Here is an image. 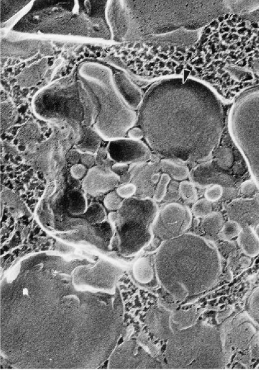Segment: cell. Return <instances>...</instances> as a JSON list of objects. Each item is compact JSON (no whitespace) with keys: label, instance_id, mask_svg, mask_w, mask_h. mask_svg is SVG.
<instances>
[{"label":"cell","instance_id":"1","mask_svg":"<svg viewBox=\"0 0 259 370\" xmlns=\"http://www.w3.org/2000/svg\"><path fill=\"white\" fill-rule=\"evenodd\" d=\"M137 122L157 156L182 162L208 160L220 142L223 109L219 95L191 77L159 80L144 95Z\"/></svg>","mask_w":259,"mask_h":370},{"label":"cell","instance_id":"2","mask_svg":"<svg viewBox=\"0 0 259 370\" xmlns=\"http://www.w3.org/2000/svg\"><path fill=\"white\" fill-rule=\"evenodd\" d=\"M155 269L163 286L176 299L205 291L221 272L219 253L210 241L192 233L164 242L157 252Z\"/></svg>","mask_w":259,"mask_h":370},{"label":"cell","instance_id":"3","mask_svg":"<svg viewBox=\"0 0 259 370\" xmlns=\"http://www.w3.org/2000/svg\"><path fill=\"white\" fill-rule=\"evenodd\" d=\"M225 1H121L123 42H143L180 30H201L226 15Z\"/></svg>","mask_w":259,"mask_h":370},{"label":"cell","instance_id":"4","mask_svg":"<svg viewBox=\"0 0 259 370\" xmlns=\"http://www.w3.org/2000/svg\"><path fill=\"white\" fill-rule=\"evenodd\" d=\"M166 356L175 368H222L227 363L222 333L200 323L172 335Z\"/></svg>","mask_w":259,"mask_h":370},{"label":"cell","instance_id":"5","mask_svg":"<svg viewBox=\"0 0 259 370\" xmlns=\"http://www.w3.org/2000/svg\"><path fill=\"white\" fill-rule=\"evenodd\" d=\"M158 213L155 201L150 198L124 199L117 212L109 214L116 234L119 253L131 257L147 246L153 238L152 227Z\"/></svg>","mask_w":259,"mask_h":370},{"label":"cell","instance_id":"6","mask_svg":"<svg viewBox=\"0 0 259 370\" xmlns=\"http://www.w3.org/2000/svg\"><path fill=\"white\" fill-rule=\"evenodd\" d=\"M40 118L70 131L77 144L84 135V113L78 87L73 84L50 86L39 92L33 102Z\"/></svg>","mask_w":259,"mask_h":370},{"label":"cell","instance_id":"7","mask_svg":"<svg viewBox=\"0 0 259 370\" xmlns=\"http://www.w3.org/2000/svg\"><path fill=\"white\" fill-rule=\"evenodd\" d=\"M229 129L259 187V89L241 96L231 109Z\"/></svg>","mask_w":259,"mask_h":370},{"label":"cell","instance_id":"8","mask_svg":"<svg viewBox=\"0 0 259 370\" xmlns=\"http://www.w3.org/2000/svg\"><path fill=\"white\" fill-rule=\"evenodd\" d=\"M111 80L109 77L102 85L92 88L101 106L93 128L103 139L109 141L123 138L137 120L136 112L124 103Z\"/></svg>","mask_w":259,"mask_h":370},{"label":"cell","instance_id":"9","mask_svg":"<svg viewBox=\"0 0 259 370\" xmlns=\"http://www.w3.org/2000/svg\"><path fill=\"white\" fill-rule=\"evenodd\" d=\"M56 127L48 139L26 151L24 155L26 162L48 177H54L61 170L66 162L67 152L76 144L69 131Z\"/></svg>","mask_w":259,"mask_h":370},{"label":"cell","instance_id":"10","mask_svg":"<svg viewBox=\"0 0 259 370\" xmlns=\"http://www.w3.org/2000/svg\"><path fill=\"white\" fill-rule=\"evenodd\" d=\"M191 214L189 209L178 203H170L158 213L152 231L160 241L165 242L183 234L191 224Z\"/></svg>","mask_w":259,"mask_h":370},{"label":"cell","instance_id":"11","mask_svg":"<svg viewBox=\"0 0 259 370\" xmlns=\"http://www.w3.org/2000/svg\"><path fill=\"white\" fill-rule=\"evenodd\" d=\"M227 333H222L227 362L232 350L245 352L251 355L259 353V333L244 316H239L231 321Z\"/></svg>","mask_w":259,"mask_h":370},{"label":"cell","instance_id":"12","mask_svg":"<svg viewBox=\"0 0 259 370\" xmlns=\"http://www.w3.org/2000/svg\"><path fill=\"white\" fill-rule=\"evenodd\" d=\"M107 150L110 158L117 163L146 162L152 157L151 150L146 144L130 138L110 141Z\"/></svg>","mask_w":259,"mask_h":370},{"label":"cell","instance_id":"13","mask_svg":"<svg viewBox=\"0 0 259 370\" xmlns=\"http://www.w3.org/2000/svg\"><path fill=\"white\" fill-rule=\"evenodd\" d=\"M117 367L122 368H159L160 363L148 353L136 341L129 340L117 351Z\"/></svg>","mask_w":259,"mask_h":370},{"label":"cell","instance_id":"14","mask_svg":"<svg viewBox=\"0 0 259 370\" xmlns=\"http://www.w3.org/2000/svg\"><path fill=\"white\" fill-rule=\"evenodd\" d=\"M120 177L111 168L96 165L90 168L85 177L82 187L91 195L106 192L115 187L120 182Z\"/></svg>","mask_w":259,"mask_h":370},{"label":"cell","instance_id":"15","mask_svg":"<svg viewBox=\"0 0 259 370\" xmlns=\"http://www.w3.org/2000/svg\"><path fill=\"white\" fill-rule=\"evenodd\" d=\"M115 88L124 103L132 110L139 109L144 95L141 90L122 72H118L113 78Z\"/></svg>","mask_w":259,"mask_h":370},{"label":"cell","instance_id":"16","mask_svg":"<svg viewBox=\"0 0 259 370\" xmlns=\"http://www.w3.org/2000/svg\"><path fill=\"white\" fill-rule=\"evenodd\" d=\"M170 312L159 307L150 310L146 317V323L151 332L161 339L170 338L172 335L169 326Z\"/></svg>","mask_w":259,"mask_h":370},{"label":"cell","instance_id":"17","mask_svg":"<svg viewBox=\"0 0 259 370\" xmlns=\"http://www.w3.org/2000/svg\"><path fill=\"white\" fill-rule=\"evenodd\" d=\"M40 138L41 132L39 126L35 122L30 121L20 129L16 138L21 146L25 147V151H28L40 143Z\"/></svg>","mask_w":259,"mask_h":370},{"label":"cell","instance_id":"18","mask_svg":"<svg viewBox=\"0 0 259 370\" xmlns=\"http://www.w3.org/2000/svg\"><path fill=\"white\" fill-rule=\"evenodd\" d=\"M238 236V242L246 255L254 257L259 253V238L252 228H243Z\"/></svg>","mask_w":259,"mask_h":370},{"label":"cell","instance_id":"19","mask_svg":"<svg viewBox=\"0 0 259 370\" xmlns=\"http://www.w3.org/2000/svg\"><path fill=\"white\" fill-rule=\"evenodd\" d=\"M102 138L93 127L84 128V135L82 141L75 146L81 153L96 154L100 147Z\"/></svg>","mask_w":259,"mask_h":370},{"label":"cell","instance_id":"20","mask_svg":"<svg viewBox=\"0 0 259 370\" xmlns=\"http://www.w3.org/2000/svg\"><path fill=\"white\" fill-rule=\"evenodd\" d=\"M133 273L136 280L143 284L150 283L153 278L154 272L150 259L143 257L135 263Z\"/></svg>","mask_w":259,"mask_h":370},{"label":"cell","instance_id":"21","mask_svg":"<svg viewBox=\"0 0 259 370\" xmlns=\"http://www.w3.org/2000/svg\"><path fill=\"white\" fill-rule=\"evenodd\" d=\"M159 162L161 171L176 180H183L189 175V169L185 165L177 163L175 161L165 158Z\"/></svg>","mask_w":259,"mask_h":370},{"label":"cell","instance_id":"22","mask_svg":"<svg viewBox=\"0 0 259 370\" xmlns=\"http://www.w3.org/2000/svg\"><path fill=\"white\" fill-rule=\"evenodd\" d=\"M17 111L12 102L5 101L1 103V133L12 127L17 118Z\"/></svg>","mask_w":259,"mask_h":370},{"label":"cell","instance_id":"23","mask_svg":"<svg viewBox=\"0 0 259 370\" xmlns=\"http://www.w3.org/2000/svg\"><path fill=\"white\" fill-rule=\"evenodd\" d=\"M223 217L219 213H211L204 217L201 223L204 232L214 234L221 231L223 226Z\"/></svg>","mask_w":259,"mask_h":370},{"label":"cell","instance_id":"24","mask_svg":"<svg viewBox=\"0 0 259 370\" xmlns=\"http://www.w3.org/2000/svg\"><path fill=\"white\" fill-rule=\"evenodd\" d=\"M247 309L248 316L252 321L259 327V288L250 296Z\"/></svg>","mask_w":259,"mask_h":370},{"label":"cell","instance_id":"25","mask_svg":"<svg viewBox=\"0 0 259 370\" xmlns=\"http://www.w3.org/2000/svg\"><path fill=\"white\" fill-rule=\"evenodd\" d=\"M180 195L185 200L192 202L197 199V194L194 185L188 181H183L179 184Z\"/></svg>","mask_w":259,"mask_h":370},{"label":"cell","instance_id":"26","mask_svg":"<svg viewBox=\"0 0 259 370\" xmlns=\"http://www.w3.org/2000/svg\"><path fill=\"white\" fill-rule=\"evenodd\" d=\"M170 181V177L166 173L162 174L154 192L153 199L155 201H160L166 194L167 186Z\"/></svg>","mask_w":259,"mask_h":370},{"label":"cell","instance_id":"27","mask_svg":"<svg viewBox=\"0 0 259 370\" xmlns=\"http://www.w3.org/2000/svg\"><path fill=\"white\" fill-rule=\"evenodd\" d=\"M241 230L237 222L229 221L222 227L220 231V236L225 240H230L238 236Z\"/></svg>","mask_w":259,"mask_h":370},{"label":"cell","instance_id":"28","mask_svg":"<svg viewBox=\"0 0 259 370\" xmlns=\"http://www.w3.org/2000/svg\"><path fill=\"white\" fill-rule=\"evenodd\" d=\"M212 207L206 199H200L193 204L192 212L196 217H205L211 213Z\"/></svg>","mask_w":259,"mask_h":370},{"label":"cell","instance_id":"29","mask_svg":"<svg viewBox=\"0 0 259 370\" xmlns=\"http://www.w3.org/2000/svg\"><path fill=\"white\" fill-rule=\"evenodd\" d=\"M95 159L97 166L111 168L114 165L108 155L107 148L100 147L95 154Z\"/></svg>","mask_w":259,"mask_h":370},{"label":"cell","instance_id":"30","mask_svg":"<svg viewBox=\"0 0 259 370\" xmlns=\"http://www.w3.org/2000/svg\"><path fill=\"white\" fill-rule=\"evenodd\" d=\"M116 192L112 191L107 195L104 199V204L110 210H118L121 206L123 200Z\"/></svg>","mask_w":259,"mask_h":370},{"label":"cell","instance_id":"31","mask_svg":"<svg viewBox=\"0 0 259 370\" xmlns=\"http://www.w3.org/2000/svg\"><path fill=\"white\" fill-rule=\"evenodd\" d=\"M233 155L228 148L220 150L217 154L218 164L222 167H229L233 162Z\"/></svg>","mask_w":259,"mask_h":370},{"label":"cell","instance_id":"32","mask_svg":"<svg viewBox=\"0 0 259 370\" xmlns=\"http://www.w3.org/2000/svg\"><path fill=\"white\" fill-rule=\"evenodd\" d=\"M223 194V188L215 184L208 188L205 192V198L210 201H215L221 198Z\"/></svg>","mask_w":259,"mask_h":370},{"label":"cell","instance_id":"33","mask_svg":"<svg viewBox=\"0 0 259 370\" xmlns=\"http://www.w3.org/2000/svg\"><path fill=\"white\" fill-rule=\"evenodd\" d=\"M137 187L134 183H127L118 187L116 192L122 198H128L136 193Z\"/></svg>","mask_w":259,"mask_h":370},{"label":"cell","instance_id":"34","mask_svg":"<svg viewBox=\"0 0 259 370\" xmlns=\"http://www.w3.org/2000/svg\"><path fill=\"white\" fill-rule=\"evenodd\" d=\"M87 168L81 163H77L73 165L70 169V173L73 177L75 179L82 178L87 172Z\"/></svg>","mask_w":259,"mask_h":370},{"label":"cell","instance_id":"35","mask_svg":"<svg viewBox=\"0 0 259 370\" xmlns=\"http://www.w3.org/2000/svg\"><path fill=\"white\" fill-rule=\"evenodd\" d=\"M81 155V153L76 148L70 149L66 155V162L73 165L77 164L80 159Z\"/></svg>","mask_w":259,"mask_h":370},{"label":"cell","instance_id":"36","mask_svg":"<svg viewBox=\"0 0 259 370\" xmlns=\"http://www.w3.org/2000/svg\"><path fill=\"white\" fill-rule=\"evenodd\" d=\"M80 161L87 168H91L96 163L95 155L91 153H81Z\"/></svg>","mask_w":259,"mask_h":370},{"label":"cell","instance_id":"37","mask_svg":"<svg viewBox=\"0 0 259 370\" xmlns=\"http://www.w3.org/2000/svg\"><path fill=\"white\" fill-rule=\"evenodd\" d=\"M127 134L130 138L136 140H140L144 137L143 131L139 127L132 128L128 130Z\"/></svg>","mask_w":259,"mask_h":370},{"label":"cell","instance_id":"38","mask_svg":"<svg viewBox=\"0 0 259 370\" xmlns=\"http://www.w3.org/2000/svg\"><path fill=\"white\" fill-rule=\"evenodd\" d=\"M127 165L115 163L111 167L112 171L118 176L125 174L128 170Z\"/></svg>","mask_w":259,"mask_h":370},{"label":"cell","instance_id":"39","mask_svg":"<svg viewBox=\"0 0 259 370\" xmlns=\"http://www.w3.org/2000/svg\"><path fill=\"white\" fill-rule=\"evenodd\" d=\"M255 183L250 181H247L242 185V191L243 193L249 194L251 193L254 190Z\"/></svg>","mask_w":259,"mask_h":370},{"label":"cell","instance_id":"40","mask_svg":"<svg viewBox=\"0 0 259 370\" xmlns=\"http://www.w3.org/2000/svg\"><path fill=\"white\" fill-rule=\"evenodd\" d=\"M23 294L27 295L28 294V291L26 289L24 290Z\"/></svg>","mask_w":259,"mask_h":370},{"label":"cell","instance_id":"41","mask_svg":"<svg viewBox=\"0 0 259 370\" xmlns=\"http://www.w3.org/2000/svg\"><path fill=\"white\" fill-rule=\"evenodd\" d=\"M257 368H259V364L257 366Z\"/></svg>","mask_w":259,"mask_h":370}]
</instances>
